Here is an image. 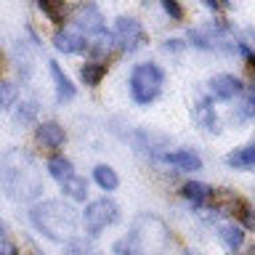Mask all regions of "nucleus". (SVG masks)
Returning a JSON list of instances; mask_svg holds the SVG:
<instances>
[{"mask_svg":"<svg viewBox=\"0 0 255 255\" xmlns=\"http://www.w3.org/2000/svg\"><path fill=\"white\" fill-rule=\"evenodd\" d=\"M0 186L16 202L35 199L43 191V175L37 170L35 157L24 149H8L0 157Z\"/></svg>","mask_w":255,"mask_h":255,"instance_id":"1","label":"nucleus"},{"mask_svg":"<svg viewBox=\"0 0 255 255\" xmlns=\"http://www.w3.org/2000/svg\"><path fill=\"white\" fill-rule=\"evenodd\" d=\"M29 218L35 223V229L43 231L53 242H69V239H75L77 226H80L77 210L72 205H64L61 199H48V202L35 205Z\"/></svg>","mask_w":255,"mask_h":255,"instance_id":"2","label":"nucleus"},{"mask_svg":"<svg viewBox=\"0 0 255 255\" xmlns=\"http://www.w3.org/2000/svg\"><path fill=\"white\" fill-rule=\"evenodd\" d=\"M128 245L135 250V255H162L170 245V234H167V226L157 215L143 213L133 221Z\"/></svg>","mask_w":255,"mask_h":255,"instance_id":"3","label":"nucleus"},{"mask_svg":"<svg viewBox=\"0 0 255 255\" xmlns=\"http://www.w3.org/2000/svg\"><path fill=\"white\" fill-rule=\"evenodd\" d=\"M162 69L157 64H138L130 75V93L135 104H149L157 99L159 88H162Z\"/></svg>","mask_w":255,"mask_h":255,"instance_id":"4","label":"nucleus"},{"mask_svg":"<svg viewBox=\"0 0 255 255\" xmlns=\"http://www.w3.org/2000/svg\"><path fill=\"white\" fill-rule=\"evenodd\" d=\"M83 221H85V231L91 237L101 234L107 226H112V223L117 221V205L112 202V199H96V202H91L85 207L83 213Z\"/></svg>","mask_w":255,"mask_h":255,"instance_id":"5","label":"nucleus"},{"mask_svg":"<svg viewBox=\"0 0 255 255\" xmlns=\"http://www.w3.org/2000/svg\"><path fill=\"white\" fill-rule=\"evenodd\" d=\"M112 40L120 43L123 51H135V48L146 40V35H143L141 24L135 21L133 16H120L117 24H115V35H112Z\"/></svg>","mask_w":255,"mask_h":255,"instance_id":"6","label":"nucleus"},{"mask_svg":"<svg viewBox=\"0 0 255 255\" xmlns=\"http://www.w3.org/2000/svg\"><path fill=\"white\" fill-rule=\"evenodd\" d=\"M53 45H56V51H61V53H77V51H83V48H88L85 37L72 27H64V29L56 32Z\"/></svg>","mask_w":255,"mask_h":255,"instance_id":"7","label":"nucleus"},{"mask_svg":"<svg viewBox=\"0 0 255 255\" xmlns=\"http://www.w3.org/2000/svg\"><path fill=\"white\" fill-rule=\"evenodd\" d=\"M210 91H213L215 99L229 101V99H234V96L242 93V80L234 77V75H218V77L210 80Z\"/></svg>","mask_w":255,"mask_h":255,"instance_id":"8","label":"nucleus"},{"mask_svg":"<svg viewBox=\"0 0 255 255\" xmlns=\"http://www.w3.org/2000/svg\"><path fill=\"white\" fill-rule=\"evenodd\" d=\"M162 159L167 165H175L178 170H202V159H199L194 151H189V149H178V151H165Z\"/></svg>","mask_w":255,"mask_h":255,"instance_id":"9","label":"nucleus"},{"mask_svg":"<svg viewBox=\"0 0 255 255\" xmlns=\"http://www.w3.org/2000/svg\"><path fill=\"white\" fill-rule=\"evenodd\" d=\"M77 27L85 29L88 35H99V32H104V19H101L99 8H96V5L80 8V13H77Z\"/></svg>","mask_w":255,"mask_h":255,"instance_id":"10","label":"nucleus"},{"mask_svg":"<svg viewBox=\"0 0 255 255\" xmlns=\"http://www.w3.org/2000/svg\"><path fill=\"white\" fill-rule=\"evenodd\" d=\"M48 69H51V77L56 80V99H59V101L75 99V85H72V80L61 72L59 64H56V61H48Z\"/></svg>","mask_w":255,"mask_h":255,"instance_id":"11","label":"nucleus"},{"mask_svg":"<svg viewBox=\"0 0 255 255\" xmlns=\"http://www.w3.org/2000/svg\"><path fill=\"white\" fill-rule=\"evenodd\" d=\"M64 138H67V133H64V128L59 123H43V125H37V141L40 143H45V146H51V149H59Z\"/></svg>","mask_w":255,"mask_h":255,"instance_id":"12","label":"nucleus"},{"mask_svg":"<svg viewBox=\"0 0 255 255\" xmlns=\"http://www.w3.org/2000/svg\"><path fill=\"white\" fill-rule=\"evenodd\" d=\"M226 162L234 167V170H250V167L255 165V146L250 143V146L237 149L234 154H229V157H226Z\"/></svg>","mask_w":255,"mask_h":255,"instance_id":"13","label":"nucleus"},{"mask_svg":"<svg viewBox=\"0 0 255 255\" xmlns=\"http://www.w3.org/2000/svg\"><path fill=\"white\" fill-rule=\"evenodd\" d=\"M181 191H183V197H186L191 205H205L207 199L213 197V189L205 186V183H199V181H189Z\"/></svg>","mask_w":255,"mask_h":255,"instance_id":"14","label":"nucleus"},{"mask_svg":"<svg viewBox=\"0 0 255 255\" xmlns=\"http://www.w3.org/2000/svg\"><path fill=\"white\" fill-rule=\"evenodd\" d=\"M48 173L53 175L56 181H67V178H72V175H75V167H72V162L67 157H53L51 162H48Z\"/></svg>","mask_w":255,"mask_h":255,"instance_id":"15","label":"nucleus"},{"mask_svg":"<svg viewBox=\"0 0 255 255\" xmlns=\"http://www.w3.org/2000/svg\"><path fill=\"white\" fill-rule=\"evenodd\" d=\"M221 242L229 247V250H239L242 247V242H245V231L239 229V226H234V223H229V226H221Z\"/></svg>","mask_w":255,"mask_h":255,"instance_id":"16","label":"nucleus"},{"mask_svg":"<svg viewBox=\"0 0 255 255\" xmlns=\"http://www.w3.org/2000/svg\"><path fill=\"white\" fill-rule=\"evenodd\" d=\"M104 75H107V64H101V61H91V64H85V67L80 69V77H83V83L91 85V88L99 85Z\"/></svg>","mask_w":255,"mask_h":255,"instance_id":"17","label":"nucleus"},{"mask_svg":"<svg viewBox=\"0 0 255 255\" xmlns=\"http://www.w3.org/2000/svg\"><path fill=\"white\" fill-rule=\"evenodd\" d=\"M93 178H96V183L104 189V191H112V189H117V183H120V178H117V173L112 170L109 165H99L93 170Z\"/></svg>","mask_w":255,"mask_h":255,"instance_id":"18","label":"nucleus"},{"mask_svg":"<svg viewBox=\"0 0 255 255\" xmlns=\"http://www.w3.org/2000/svg\"><path fill=\"white\" fill-rule=\"evenodd\" d=\"M64 186V194H69L72 199H85V194H88V183H85V178H80V175H72V178H67L61 183Z\"/></svg>","mask_w":255,"mask_h":255,"instance_id":"19","label":"nucleus"},{"mask_svg":"<svg viewBox=\"0 0 255 255\" xmlns=\"http://www.w3.org/2000/svg\"><path fill=\"white\" fill-rule=\"evenodd\" d=\"M194 115H197V120H199V125L205 128V130H218V125H215V112H213V107L207 101H202L199 107L194 109Z\"/></svg>","mask_w":255,"mask_h":255,"instance_id":"20","label":"nucleus"},{"mask_svg":"<svg viewBox=\"0 0 255 255\" xmlns=\"http://www.w3.org/2000/svg\"><path fill=\"white\" fill-rule=\"evenodd\" d=\"M112 45H115V40H112L109 32H99V35H93L91 45H88V51L101 56V53H109V51H112Z\"/></svg>","mask_w":255,"mask_h":255,"instance_id":"21","label":"nucleus"},{"mask_svg":"<svg viewBox=\"0 0 255 255\" xmlns=\"http://www.w3.org/2000/svg\"><path fill=\"white\" fill-rule=\"evenodd\" d=\"M19 96V85L16 83H0V109H8Z\"/></svg>","mask_w":255,"mask_h":255,"instance_id":"22","label":"nucleus"},{"mask_svg":"<svg viewBox=\"0 0 255 255\" xmlns=\"http://www.w3.org/2000/svg\"><path fill=\"white\" fill-rule=\"evenodd\" d=\"M40 11H45L51 16V21H64V13H67V8L64 5H53V3H45V0H40Z\"/></svg>","mask_w":255,"mask_h":255,"instance_id":"23","label":"nucleus"},{"mask_svg":"<svg viewBox=\"0 0 255 255\" xmlns=\"http://www.w3.org/2000/svg\"><path fill=\"white\" fill-rule=\"evenodd\" d=\"M162 8H165V13H167V16H173V19H181V16H183L181 5L175 3V0H162Z\"/></svg>","mask_w":255,"mask_h":255,"instance_id":"24","label":"nucleus"},{"mask_svg":"<svg viewBox=\"0 0 255 255\" xmlns=\"http://www.w3.org/2000/svg\"><path fill=\"white\" fill-rule=\"evenodd\" d=\"M67 255H91V250H88V247H85L83 242H69Z\"/></svg>","mask_w":255,"mask_h":255,"instance_id":"25","label":"nucleus"},{"mask_svg":"<svg viewBox=\"0 0 255 255\" xmlns=\"http://www.w3.org/2000/svg\"><path fill=\"white\" fill-rule=\"evenodd\" d=\"M24 112H19V115H16V123H27V120H32V115H35V104H24Z\"/></svg>","mask_w":255,"mask_h":255,"instance_id":"26","label":"nucleus"},{"mask_svg":"<svg viewBox=\"0 0 255 255\" xmlns=\"http://www.w3.org/2000/svg\"><path fill=\"white\" fill-rule=\"evenodd\" d=\"M0 255H19V250H16L13 245H3L0 247Z\"/></svg>","mask_w":255,"mask_h":255,"instance_id":"27","label":"nucleus"},{"mask_svg":"<svg viewBox=\"0 0 255 255\" xmlns=\"http://www.w3.org/2000/svg\"><path fill=\"white\" fill-rule=\"evenodd\" d=\"M3 234H5V229H3V223H0V239H3Z\"/></svg>","mask_w":255,"mask_h":255,"instance_id":"28","label":"nucleus"}]
</instances>
